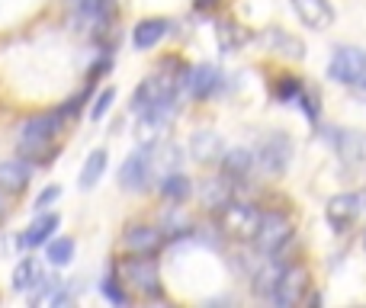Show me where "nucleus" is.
<instances>
[{
	"label": "nucleus",
	"mask_w": 366,
	"mask_h": 308,
	"mask_svg": "<svg viewBox=\"0 0 366 308\" xmlns=\"http://www.w3.org/2000/svg\"><path fill=\"white\" fill-rule=\"evenodd\" d=\"M107 167H109L107 148H97V151H90L87 161H84V167H81V189H94L97 183H100V177L107 174Z\"/></svg>",
	"instance_id": "nucleus-19"
},
{
	"label": "nucleus",
	"mask_w": 366,
	"mask_h": 308,
	"mask_svg": "<svg viewBox=\"0 0 366 308\" xmlns=\"http://www.w3.org/2000/svg\"><path fill=\"white\" fill-rule=\"evenodd\" d=\"M189 193H193V183H189L187 174H180V170H167L164 180H161V196H164L167 202H187Z\"/></svg>",
	"instance_id": "nucleus-18"
},
{
	"label": "nucleus",
	"mask_w": 366,
	"mask_h": 308,
	"mask_svg": "<svg viewBox=\"0 0 366 308\" xmlns=\"http://www.w3.org/2000/svg\"><path fill=\"white\" fill-rule=\"evenodd\" d=\"M212 4H219V0H196V6H199V10H209Z\"/></svg>",
	"instance_id": "nucleus-31"
},
{
	"label": "nucleus",
	"mask_w": 366,
	"mask_h": 308,
	"mask_svg": "<svg viewBox=\"0 0 366 308\" xmlns=\"http://www.w3.org/2000/svg\"><path fill=\"white\" fill-rule=\"evenodd\" d=\"M32 177V164L26 157H10V161H0V193L19 196L29 187Z\"/></svg>",
	"instance_id": "nucleus-10"
},
{
	"label": "nucleus",
	"mask_w": 366,
	"mask_h": 308,
	"mask_svg": "<svg viewBox=\"0 0 366 308\" xmlns=\"http://www.w3.org/2000/svg\"><path fill=\"white\" fill-rule=\"evenodd\" d=\"M58 225H61V219H58L55 212H42L29 228H26L23 234H19V247H39V244H45V241H49L51 234L58 232Z\"/></svg>",
	"instance_id": "nucleus-16"
},
{
	"label": "nucleus",
	"mask_w": 366,
	"mask_h": 308,
	"mask_svg": "<svg viewBox=\"0 0 366 308\" xmlns=\"http://www.w3.org/2000/svg\"><path fill=\"white\" fill-rule=\"evenodd\" d=\"M171 32V23H167L164 16H152V19H142L139 26L132 29V45L139 51H148V49H154V45L161 42V39Z\"/></svg>",
	"instance_id": "nucleus-14"
},
{
	"label": "nucleus",
	"mask_w": 366,
	"mask_h": 308,
	"mask_svg": "<svg viewBox=\"0 0 366 308\" xmlns=\"http://www.w3.org/2000/svg\"><path fill=\"white\" fill-rule=\"evenodd\" d=\"M277 96L283 103H296L299 96H302V84H299L296 77H283V81L277 84Z\"/></svg>",
	"instance_id": "nucleus-28"
},
{
	"label": "nucleus",
	"mask_w": 366,
	"mask_h": 308,
	"mask_svg": "<svg viewBox=\"0 0 366 308\" xmlns=\"http://www.w3.org/2000/svg\"><path fill=\"white\" fill-rule=\"evenodd\" d=\"M260 161V167H264V174H283L286 170V164H290V157H292V141H290V135H283V132H273V135H267L264 141H260V148H257V154H254Z\"/></svg>",
	"instance_id": "nucleus-8"
},
{
	"label": "nucleus",
	"mask_w": 366,
	"mask_h": 308,
	"mask_svg": "<svg viewBox=\"0 0 366 308\" xmlns=\"http://www.w3.org/2000/svg\"><path fill=\"white\" fill-rule=\"evenodd\" d=\"M328 77L335 84H344V87H357V84L366 77V49H357V45H341V49L331 55Z\"/></svg>",
	"instance_id": "nucleus-4"
},
{
	"label": "nucleus",
	"mask_w": 366,
	"mask_h": 308,
	"mask_svg": "<svg viewBox=\"0 0 366 308\" xmlns=\"http://www.w3.org/2000/svg\"><path fill=\"white\" fill-rule=\"evenodd\" d=\"M189 154H193L199 164H212V161H222L225 145H222V139L215 132L202 129V132H196L193 139H189Z\"/></svg>",
	"instance_id": "nucleus-15"
},
{
	"label": "nucleus",
	"mask_w": 366,
	"mask_h": 308,
	"mask_svg": "<svg viewBox=\"0 0 366 308\" xmlns=\"http://www.w3.org/2000/svg\"><path fill=\"white\" fill-rule=\"evenodd\" d=\"M164 244V228L158 225H129L122 232V251L126 254H154Z\"/></svg>",
	"instance_id": "nucleus-9"
},
{
	"label": "nucleus",
	"mask_w": 366,
	"mask_h": 308,
	"mask_svg": "<svg viewBox=\"0 0 366 308\" xmlns=\"http://www.w3.org/2000/svg\"><path fill=\"white\" fill-rule=\"evenodd\" d=\"M100 292L109 299V302H116V305H126V302H129L126 283H122V277H119V270H116V267L100 279Z\"/></svg>",
	"instance_id": "nucleus-25"
},
{
	"label": "nucleus",
	"mask_w": 366,
	"mask_h": 308,
	"mask_svg": "<svg viewBox=\"0 0 366 308\" xmlns=\"http://www.w3.org/2000/svg\"><path fill=\"white\" fill-rule=\"evenodd\" d=\"M199 196H202V206H209V209H222L228 199H232V177H212V180H206L202 183V189H199Z\"/></svg>",
	"instance_id": "nucleus-17"
},
{
	"label": "nucleus",
	"mask_w": 366,
	"mask_h": 308,
	"mask_svg": "<svg viewBox=\"0 0 366 308\" xmlns=\"http://www.w3.org/2000/svg\"><path fill=\"white\" fill-rule=\"evenodd\" d=\"M357 87H360V94L366 96V77H363V81H360V84H357Z\"/></svg>",
	"instance_id": "nucleus-32"
},
{
	"label": "nucleus",
	"mask_w": 366,
	"mask_h": 308,
	"mask_svg": "<svg viewBox=\"0 0 366 308\" xmlns=\"http://www.w3.org/2000/svg\"><path fill=\"white\" fill-rule=\"evenodd\" d=\"M58 196H61V187H45L42 193L36 196V202H32V209H36V212H49V206L58 199Z\"/></svg>",
	"instance_id": "nucleus-29"
},
{
	"label": "nucleus",
	"mask_w": 366,
	"mask_h": 308,
	"mask_svg": "<svg viewBox=\"0 0 366 308\" xmlns=\"http://www.w3.org/2000/svg\"><path fill=\"white\" fill-rule=\"evenodd\" d=\"M290 238H292V222H290V215H283V212H267L264 219H260L257 234H254V247H257L264 257H273L277 251H283V247L290 244Z\"/></svg>",
	"instance_id": "nucleus-5"
},
{
	"label": "nucleus",
	"mask_w": 366,
	"mask_h": 308,
	"mask_svg": "<svg viewBox=\"0 0 366 308\" xmlns=\"http://www.w3.org/2000/svg\"><path fill=\"white\" fill-rule=\"evenodd\" d=\"M325 215H328V222H331L335 232H347V225L360 215V196L357 193H337L335 199L328 202Z\"/></svg>",
	"instance_id": "nucleus-12"
},
{
	"label": "nucleus",
	"mask_w": 366,
	"mask_h": 308,
	"mask_svg": "<svg viewBox=\"0 0 366 308\" xmlns=\"http://www.w3.org/2000/svg\"><path fill=\"white\" fill-rule=\"evenodd\" d=\"M154 170V148L139 145V151L129 154L119 167V187L122 189H142L148 180H152Z\"/></svg>",
	"instance_id": "nucleus-7"
},
{
	"label": "nucleus",
	"mask_w": 366,
	"mask_h": 308,
	"mask_svg": "<svg viewBox=\"0 0 366 308\" xmlns=\"http://www.w3.org/2000/svg\"><path fill=\"white\" fill-rule=\"evenodd\" d=\"M219 84H222V74L215 64H196L193 71H187V87L196 100H209L219 90Z\"/></svg>",
	"instance_id": "nucleus-13"
},
{
	"label": "nucleus",
	"mask_w": 366,
	"mask_h": 308,
	"mask_svg": "<svg viewBox=\"0 0 366 308\" xmlns=\"http://www.w3.org/2000/svg\"><path fill=\"white\" fill-rule=\"evenodd\" d=\"M292 10H296V16L309 29H318V32L335 23V6L328 0H292Z\"/></svg>",
	"instance_id": "nucleus-11"
},
{
	"label": "nucleus",
	"mask_w": 366,
	"mask_h": 308,
	"mask_svg": "<svg viewBox=\"0 0 366 308\" xmlns=\"http://www.w3.org/2000/svg\"><path fill=\"white\" fill-rule=\"evenodd\" d=\"M4 215H6V206H4V199H0V219H4Z\"/></svg>",
	"instance_id": "nucleus-33"
},
{
	"label": "nucleus",
	"mask_w": 366,
	"mask_h": 308,
	"mask_svg": "<svg viewBox=\"0 0 366 308\" xmlns=\"http://www.w3.org/2000/svg\"><path fill=\"white\" fill-rule=\"evenodd\" d=\"M219 39H222V49H232V45H238L244 36H234V23H222L219 26Z\"/></svg>",
	"instance_id": "nucleus-30"
},
{
	"label": "nucleus",
	"mask_w": 366,
	"mask_h": 308,
	"mask_svg": "<svg viewBox=\"0 0 366 308\" xmlns=\"http://www.w3.org/2000/svg\"><path fill=\"white\" fill-rule=\"evenodd\" d=\"M164 232H171V234H187L189 232V219H187V212L180 209V202H171V209H167V215H164Z\"/></svg>",
	"instance_id": "nucleus-26"
},
{
	"label": "nucleus",
	"mask_w": 366,
	"mask_h": 308,
	"mask_svg": "<svg viewBox=\"0 0 366 308\" xmlns=\"http://www.w3.org/2000/svg\"><path fill=\"white\" fill-rule=\"evenodd\" d=\"M113 100H116V87H107V90H103V94L94 100V106H90V119H94V122H100L103 116L109 113V106H113Z\"/></svg>",
	"instance_id": "nucleus-27"
},
{
	"label": "nucleus",
	"mask_w": 366,
	"mask_h": 308,
	"mask_svg": "<svg viewBox=\"0 0 366 308\" xmlns=\"http://www.w3.org/2000/svg\"><path fill=\"white\" fill-rule=\"evenodd\" d=\"M71 4H74V6H81V4H87V0H71Z\"/></svg>",
	"instance_id": "nucleus-34"
},
{
	"label": "nucleus",
	"mask_w": 366,
	"mask_h": 308,
	"mask_svg": "<svg viewBox=\"0 0 366 308\" xmlns=\"http://www.w3.org/2000/svg\"><path fill=\"white\" fill-rule=\"evenodd\" d=\"M260 219H264V212H260L257 206H251V202L228 199L225 206L219 209L222 234H228V238H234V241H254V234H257V228H260Z\"/></svg>",
	"instance_id": "nucleus-2"
},
{
	"label": "nucleus",
	"mask_w": 366,
	"mask_h": 308,
	"mask_svg": "<svg viewBox=\"0 0 366 308\" xmlns=\"http://www.w3.org/2000/svg\"><path fill=\"white\" fill-rule=\"evenodd\" d=\"M254 161H257V157L247 151V148H232V151L222 154V170H225L232 180H238V177H244L247 170L254 167Z\"/></svg>",
	"instance_id": "nucleus-22"
},
{
	"label": "nucleus",
	"mask_w": 366,
	"mask_h": 308,
	"mask_svg": "<svg viewBox=\"0 0 366 308\" xmlns=\"http://www.w3.org/2000/svg\"><path fill=\"white\" fill-rule=\"evenodd\" d=\"M309 283H312V273L305 264H292V267H283V273H280V283L277 289H273V302L290 308V305H299L302 302V296L309 292Z\"/></svg>",
	"instance_id": "nucleus-6"
},
{
	"label": "nucleus",
	"mask_w": 366,
	"mask_h": 308,
	"mask_svg": "<svg viewBox=\"0 0 366 308\" xmlns=\"http://www.w3.org/2000/svg\"><path fill=\"white\" fill-rule=\"evenodd\" d=\"M64 116L61 113H39L29 116V119L19 126V141L16 151L26 157V161H51L55 157V148H51V139L58 135V126H61Z\"/></svg>",
	"instance_id": "nucleus-1"
},
{
	"label": "nucleus",
	"mask_w": 366,
	"mask_h": 308,
	"mask_svg": "<svg viewBox=\"0 0 366 308\" xmlns=\"http://www.w3.org/2000/svg\"><path fill=\"white\" fill-rule=\"evenodd\" d=\"M280 273H283V267L273 264V260H267V264L260 267L257 273H254V292L270 299L273 289H277V283H280Z\"/></svg>",
	"instance_id": "nucleus-24"
},
{
	"label": "nucleus",
	"mask_w": 366,
	"mask_h": 308,
	"mask_svg": "<svg viewBox=\"0 0 366 308\" xmlns=\"http://www.w3.org/2000/svg\"><path fill=\"white\" fill-rule=\"evenodd\" d=\"M74 238H49L45 241V260H49L51 267H68L71 260H74Z\"/></svg>",
	"instance_id": "nucleus-23"
},
{
	"label": "nucleus",
	"mask_w": 366,
	"mask_h": 308,
	"mask_svg": "<svg viewBox=\"0 0 366 308\" xmlns=\"http://www.w3.org/2000/svg\"><path fill=\"white\" fill-rule=\"evenodd\" d=\"M363 247H366V234H363Z\"/></svg>",
	"instance_id": "nucleus-35"
},
{
	"label": "nucleus",
	"mask_w": 366,
	"mask_h": 308,
	"mask_svg": "<svg viewBox=\"0 0 366 308\" xmlns=\"http://www.w3.org/2000/svg\"><path fill=\"white\" fill-rule=\"evenodd\" d=\"M39 283H42V270H39V264L32 257H23L16 264V270H13V289L29 292V289H36Z\"/></svg>",
	"instance_id": "nucleus-21"
},
{
	"label": "nucleus",
	"mask_w": 366,
	"mask_h": 308,
	"mask_svg": "<svg viewBox=\"0 0 366 308\" xmlns=\"http://www.w3.org/2000/svg\"><path fill=\"white\" fill-rule=\"evenodd\" d=\"M264 45H270L273 51H280V55H290V58H302L305 55V45L299 42L296 36H290V32H283V29H270V32H264Z\"/></svg>",
	"instance_id": "nucleus-20"
},
{
	"label": "nucleus",
	"mask_w": 366,
	"mask_h": 308,
	"mask_svg": "<svg viewBox=\"0 0 366 308\" xmlns=\"http://www.w3.org/2000/svg\"><path fill=\"white\" fill-rule=\"evenodd\" d=\"M116 270H119L122 283H126L129 289L142 292V296H148V299L161 296V270L152 254H132V257H126Z\"/></svg>",
	"instance_id": "nucleus-3"
}]
</instances>
